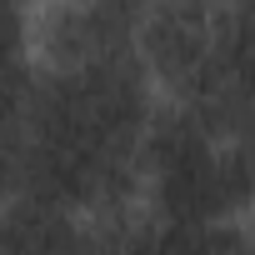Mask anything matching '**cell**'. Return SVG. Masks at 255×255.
Instances as JSON below:
<instances>
[{
  "mask_svg": "<svg viewBox=\"0 0 255 255\" xmlns=\"http://www.w3.org/2000/svg\"><path fill=\"white\" fill-rule=\"evenodd\" d=\"M215 0H140L130 55L160 100H180L210 60Z\"/></svg>",
  "mask_w": 255,
  "mask_h": 255,
  "instance_id": "obj_1",
  "label": "cell"
}]
</instances>
